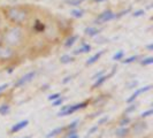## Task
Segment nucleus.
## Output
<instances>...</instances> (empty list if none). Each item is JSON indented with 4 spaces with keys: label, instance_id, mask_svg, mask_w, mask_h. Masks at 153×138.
<instances>
[{
    "label": "nucleus",
    "instance_id": "nucleus-1",
    "mask_svg": "<svg viewBox=\"0 0 153 138\" xmlns=\"http://www.w3.org/2000/svg\"><path fill=\"white\" fill-rule=\"evenodd\" d=\"M5 15L14 25H22L28 22L30 17V9L22 5L8 6L5 8Z\"/></svg>",
    "mask_w": 153,
    "mask_h": 138
},
{
    "label": "nucleus",
    "instance_id": "nucleus-2",
    "mask_svg": "<svg viewBox=\"0 0 153 138\" xmlns=\"http://www.w3.org/2000/svg\"><path fill=\"white\" fill-rule=\"evenodd\" d=\"M23 40V30L21 25H14L12 28H9L6 32L4 33L2 42L6 44L8 47H16V46L21 45Z\"/></svg>",
    "mask_w": 153,
    "mask_h": 138
},
{
    "label": "nucleus",
    "instance_id": "nucleus-3",
    "mask_svg": "<svg viewBox=\"0 0 153 138\" xmlns=\"http://www.w3.org/2000/svg\"><path fill=\"white\" fill-rule=\"evenodd\" d=\"M88 106V102H81V104H76V105H73V106H65V107L61 108V111L58 113V116H66V115H70L73 114L74 112H76L78 109H82V108H85Z\"/></svg>",
    "mask_w": 153,
    "mask_h": 138
},
{
    "label": "nucleus",
    "instance_id": "nucleus-4",
    "mask_svg": "<svg viewBox=\"0 0 153 138\" xmlns=\"http://www.w3.org/2000/svg\"><path fill=\"white\" fill-rule=\"evenodd\" d=\"M115 19V13L112 10V9H106L104 10L102 13H100L99 15L97 16V19L94 20V23L96 24H102V23L109 22L112 20Z\"/></svg>",
    "mask_w": 153,
    "mask_h": 138
},
{
    "label": "nucleus",
    "instance_id": "nucleus-5",
    "mask_svg": "<svg viewBox=\"0 0 153 138\" xmlns=\"http://www.w3.org/2000/svg\"><path fill=\"white\" fill-rule=\"evenodd\" d=\"M35 76H36V73H35V71H30V73L25 74L24 76L21 77V78L15 83V88H20V86H23L24 84H27V83L31 82Z\"/></svg>",
    "mask_w": 153,
    "mask_h": 138
},
{
    "label": "nucleus",
    "instance_id": "nucleus-6",
    "mask_svg": "<svg viewBox=\"0 0 153 138\" xmlns=\"http://www.w3.org/2000/svg\"><path fill=\"white\" fill-rule=\"evenodd\" d=\"M152 89V85H146V86H144V88H142V89H138L137 91L135 92L134 94H131L130 98H128L127 99V102L128 104H130V102H132V101H135V99L137 98L138 96L140 94V93H143V92H146V91H150Z\"/></svg>",
    "mask_w": 153,
    "mask_h": 138
},
{
    "label": "nucleus",
    "instance_id": "nucleus-7",
    "mask_svg": "<svg viewBox=\"0 0 153 138\" xmlns=\"http://www.w3.org/2000/svg\"><path fill=\"white\" fill-rule=\"evenodd\" d=\"M28 124H29V121H28V120H23V121H20L19 123H16V124H14V125L12 127L10 131H12V132H17V131L22 130L23 128H25Z\"/></svg>",
    "mask_w": 153,
    "mask_h": 138
},
{
    "label": "nucleus",
    "instance_id": "nucleus-8",
    "mask_svg": "<svg viewBox=\"0 0 153 138\" xmlns=\"http://www.w3.org/2000/svg\"><path fill=\"white\" fill-rule=\"evenodd\" d=\"M84 32H85V35L89 36V37H94V36L99 35L100 30L97 29V28H94V27H88V28H85Z\"/></svg>",
    "mask_w": 153,
    "mask_h": 138
},
{
    "label": "nucleus",
    "instance_id": "nucleus-9",
    "mask_svg": "<svg viewBox=\"0 0 153 138\" xmlns=\"http://www.w3.org/2000/svg\"><path fill=\"white\" fill-rule=\"evenodd\" d=\"M84 13H85L84 9H82V8H76V9H73V10L70 12V15L73 16V17H75V19H81V17L84 16Z\"/></svg>",
    "mask_w": 153,
    "mask_h": 138
},
{
    "label": "nucleus",
    "instance_id": "nucleus-10",
    "mask_svg": "<svg viewBox=\"0 0 153 138\" xmlns=\"http://www.w3.org/2000/svg\"><path fill=\"white\" fill-rule=\"evenodd\" d=\"M102 53H104V52H102V51H100V52L96 53L94 55H92L91 58H90V59L86 61V65H88V66H90V65H93V63H96V62H97L100 59V56L102 55Z\"/></svg>",
    "mask_w": 153,
    "mask_h": 138
},
{
    "label": "nucleus",
    "instance_id": "nucleus-11",
    "mask_svg": "<svg viewBox=\"0 0 153 138\" xmlns=\"http://www.w3.org/2000/svg\"><path fill=\"white\" fill-rule=\"evenodd\" d=\"M85 0H65V4L68 5V6H71V7H78L81 6Z\"/></svg>",
    "mask_w": 153,
    "mask_h": 138
},
{
    "label": "nucleus",
    "instance_id": "nucleus-12",
    "mask_svg": "<svg viewBox=\"0 0 153 138\" xmlns=\"http://www.w3.org/2000/svg\"><path fill=\"white\" fill-rule=\"evenodd\" d=\"M109 77L108 76H99L97 78V81H96V83L92 85V89H97L98 86H100L101 84H104L106 81H107Z\"/></svg>",
    "mask_w": 153,
    "mask_h": 138
},
{
    "label": "nucleus",
    "instance_id": "nucleus-13",
    "mask_svg": "<svg viewBox=\"0 0 153 138\" xmlns=\"http://www.w3.org/2000/svg\"><path fill=\"white\" fill-rule=\"evenodd\" d=\"M115 134H116V136H117V137L123 138L129 134V129H128V128H126V127H121L120 129H117V130H116Z\"/></svg>",
    "mask_w": 153,
    "mask_h": 138
},
{
    "label": "nucleus",
    "instance_id": "nucleus-14",
    "mask_svg": "<svg viewBox=\"0 0 153 138\" xmlns=\"http://www.w3.org/2000/svg\"><path fill=\"white\" fill-rule=\"evenodd\" d=\"M77 39H78V36H76V35L70 36V37L66 40V43H65V47H71V46L75 44V42H76Z\"/></svg>",
    "mask_w": 153,
    "mask_h": 138
},
{
    "label": "nucleus",
    "instance_id": "nucleus-15",
    "mask_svg": "<svg viewBox=\"0 0 153 138\" xmlns=\"http://www.w3.org/2000/svg\"><path fill=\"white\" fill-rule=\"evenodd\" d=\"M62 131H63V128L62 127H59V128H55L54 130H52L51 132H48L47 135H46V138H52V137H55L56 135H59V134H61Z\"/></svg>",
    "mask_w": 153,
    "mask_h": 138
},
{
    "label": "nucleus",
    "instance_id": "nucleus-16",
    "mask_svg": "<svg viewBox=\"0 0 153 138\" xmlns=\"http://www.w3.org/2000/svg\"><path fill=\"white\" fill-rule=\"evenodd\" d=\"M33 29H35V31H36V32H43V31H44V29H45V25H44L42 22H39V21H36Z\"/></svg>",
    "mask_w": 153,
    "mask_h": 138
},
{
    "label": "nucleus",
    "instance_id": "nucleus-17",
    "mask_svg": "<svg viewBox=\"0 0 153 138\" xmlns=\"http://www.w3.org/2000/svg\"><path fill=\"white\" fill-rule=\"evenodd\" d=\"M60 61L63 65H67V63H70V62L73 61V58L70 55H68V54H65V55H62L61 58H60Z\"/></svg>",
    "mask_w": 153,
    "mask_h": 138
},
{
    "label": "nucleus",
    "instance_id": "nucleus-18",
    "mask_svg": "<svg viewBox=\"0 0 153 138\" xmlns=\"http://www.w3.org/2000/svg\"><path fill=\"white\" fill-rule=\"evenodd\" d=\"M123 56H124V52H123L122 50L121 51H119V52H116V53L113 55V60L115 61H119V60H122Z\"/></svg>",
    "mask_w": 153,
    "mask_h": 138
},
{
    "label": "nucleus",
    "instance_id": "nucleus-19",
    "mask_svg": "<svg viewBox=\"0 0 153 138\" xmlns=\"http://www.w3.org/2000/svg\"><path fill=\"white\" fill-rule=\"evenodd\" d=\"M9 112V106L8 105H1L0 106V115H6Z\"/></svg>",
    "mask_w": 153,
    "mask_h": 138
},
{
    "label": "nucleus",
    "instance_id": "nucleus-20",
    "mask_svg": "<svg viewBox=\"0 0 153 138\" xmlns=\"http://www.w3.org/2000/svg\"><path fill=\"white\" fill-rule=\"evenodd\" d=\"M140 63L143 65V66H149V65H152L153 63V58L152 56H149V58H145L144 60H142Z\"/></svg>",
    "mask_w": 153,
    "mask_h": 138
},
{
    "label": "nucleus",
    "instance_id": "nucleus-21",
    "mask_svg": "<svg viewBox=\"0 0 153 138\" xmlns=\"http://www.w3.org/2000/svg\"><path fill=\"white\" fill-rule=\"evenodd\" d=\"M137 59H138L137 55H132V56H129V58H127L126 60H122V62H123V63H131V62L136 61Z\"/></svg>",
    "mask_w": 153,
    "mask_h": 138
},
{
    "label": "nucleus",
    "instance_id": "nucleus-22",
    "mask_svg": "<svg viewBox=\"0 0 153 138\" xmlns=\"http://www.w3.org/2000/svg\"><path fill=\"white\" fill-rule=\"evenodd\" d=\"M144 14H145V10H144V9H138V10L132 13V16H134V17H139V16L144 15Z\"/></svg>",
    "mask_w": 153,
    "mask_h": 138
},
{
    "label": "nucleus",
    "instance_id": "nucleus-23",
    "mask_svg": "<svg viewBox=\"0 0 153 138\" xmlns=\"http://www.w3.org/2000/svg\"><path fill=\"white\" fill-rule=\"evenodd\" d=\"M90 50H91V46L88 45V44H84V45L81 47L82 53H88V52H90Z\"/></svg>",
    "mask_w": 153,
    "mask_h": 138
},
{
    "label": "nucleus",
    "instance_id": "nucleus-24",
    "mask_svg": "<svg viewBox=\"0 0 153 138\" xmlns=\"http://www.w3.org/2000/svg\"><path fill=\"white\" fill-rule=\"evenodd\" d=\"M130 123V119L129 117H123L122 120L120 121V125L121 127H124V125H127V124H129Z\"/></svg>",
    "mask_w": 153,
    "mask_h": 138
},
{
    "label": "nucleus",
    "instance_id": "nucleus-25",
    "mask_svg": "<svg viewBox=\"0 0 153 138\" xmlns=\"http://www.w3.org/2000/svg\"><path fill=\"white\" fill-rule=\"evenodd\" d=\"M151 115H153V109H149V111H146V112H143L142 114H140V116L144 119V117H147V116H151Z\"/></svg>",
    "mask_w": 153,
    "mask_h": 138
},
{
    "label": "nucleus",
    "instance_id": "nucleus-26",
    "mask_svg": "<svg viewBox=\"0 0 153 138\" xmlns=\"http://www.w3.org/2000/svg\"><path fill=\"white\" fill-rule=\"evenodd\" d=\"M60 97H61V94H60V93H53V94H51V96L48 97V100L53 101V100L58 99V98H60Z\"/></svg>",
    "mask_w": 153,
    "mask_h": 138
},
{
    "label": "nucleus",
    "instance_id": "nucleus-27",
    "mask_svg": "<svg viewBox=\"0 0 153 138\" xmlns=\"http://www.w3.org/2000/svg\"><path fill=\"white\" fill-rule=\"evenodd\" d=\"M53 101H54L53 106H60L62 104V101H63V99H62V98H58V99L53 100Z\"/></svg>",
    "mask_w": 153,
    "mask_h": 138
},
{
    "label": "nucleus",
    "instance_id": "nucleus-28",
    "mask_svg": "<svg viewBox=\"0 0 153 138\" xmlns=\"http://www.w3.org/2000/svg\"><path fill=\"white\" fill-rule=\"evenodd\" d=\"M135 109H136V105H130L129 107L126 109V113H127V114H128V113H131V112H134Z\"/></svg>",
    "mask_w": 153,
    "mask_h": 138
},
{
    "label": "nucleus",
    "instance_id": "nucleus-29",
    "mask_svg": "<svg viewBox=\"0 0 153 138\" xmlns=\"http://www.w3.org/2000/svg\"><path fill=\"white\" fill-rule=\"evenodd\" d=\"M108 121V116H104V117H101L99 121H98V125L99 124H104L105 122H107Z\"/></svg>",
    "mask_w": 153,
    "mask_h": 138
},
{
    "label": "nucleus",
    "instance_id": "nucleus-30",
    "mask_svg": "<svg viewBox=\"0 0 153 138\" xmlns=\"http://www.w3.org/2000/svg\"><path fill=\"white\" fill-rule=\"evenodd\" d=\"M97 130H98V125H94V127H92L91 129L89 130V132H88V134H89V135H92V134H94Z\"/></svg>",
    "mask_w": 153,
    "mask_h": 138
},
{
    "label": "nucleus",
    "instance_id": "nucleus-31",
    "mask_svg": "<svg viewBox=\"0 0 153 138\" xmlns=\"http://www.w3.org/2000/svg\"><path fill=\"white\" fill-rule=\"evenodd\" d=\"M77 123H78V121H74L73 123H70V125H69L68 128L70 129V130H73V129H75L77 127Z\"/></svg>",
    "mask_w": 153,
    "mask_h": 138
},
{
    "label": "nucleus",
    "instance_id": "nucleus-32",
    "mask_svg": "<svg viewBox=\"0 0 153 138\" xmlns=\"http://www.w3.org/2000/svg\"><path fill=\"white\" fill-rule=\"evenodd\" d=\"M68 138H78V135L75 134V131H70V132H69Z\"/></svg>",
    "mask_w": 153,
    "mask_h": 138
},
{
    "label": "nucleus",
    "instance_id": "nucleus-33",
    "mask_svg": "<svg viewBox=\"0 0 153 138\" xmlns=\"http://www.w3.org/2000/svg\"><path fill=\"white\" fill-rule=\"evenodd\" d=\"M7 88H8V84H7V83H6V84H1V85H0V92H2L4 90H6Z\"/></svg>",
    "mask_w": 153,
    "mask_h": 138
},
{
    "label": "nucleus",
    "instance_id": "nucleus-34",
    "mask_svg": "<svg viewBox=\"0 0 153 138\" xmlns=\"http://www.w3.org/2000/svg\"><path fill=\"white\" fill-rule=\"evenodd\" d=\"M70 81H71V77L68 76V77H66V78L62 81V83H63V84H67V83H68V82H70Z\"/></svg>",
    "mask_w": 153,
    "mask_h": 138
},
{
    "label": "nucleus",
    "instance_id": "nucleus-35",
    "mask_svg": "<svg viewBox=\"0 0 153 138\" xmlns=\"http://www.w3.org/2000/svg\"><path fill=\"white\" fill-rule=\"evenodd\" d=\"M102 74H104V71H100V73H97V74H96V75H94V76H93V78H98V77H99V76H101V75H102Z\"/></svg>",
    "mask_w": 153,
    "mask_h": 138
},
{
    "label": "nucleus",
    "instance_id": "nucleus-36",
    "mask_svg": "<svg viewBox=\"0 0 153 138\" xmlns=\"http://www.w3.org/2000/svg\"><path fill=\"white\" fill-rule=\"evenodd\" d=\"M146 48H147L149 51H153V44H149V45L146 46Z\"/></svg>",
    "mask_w": 153,
    "mask_h": 138
},
{
    "label": "nucleus",
    "instance_id": "nucleus-37",
    "mask_svg": "<svg viewBox=\"0 0 153 138\" xmlns=\"http://www.w3.org/2000/svg\"><path fill=\"white\" fill-rule=\"evenodd\" d=\"M96 2H104V1H106V0H94Z\"/></svg>",
    "mask_w": 153,
    "mask_h": 138
},
{
    "label": "nucleus",
    "instance_id": "nucleus-38",
    "mask_svg": "<svg viewBox=\"0 0 153 138\" xmlns=\"http://www.w3.org/2000/svg\"><path fill=\"white\" fill-rule=\"evenodd\" d=\"M0 25H1V16H0Z\"/></svg>",
    "mask_w": 153,
    "mask_h": 138
},
{
    "label": "nucleus",
    "instance_id": "nucleus-39",
    "mask_svg": "<svg viewBox=\"0 0 153 138\" xmlns=\"http://www.w3.org/2000/svg\"><path fill=\"white\" fill-rule=\"evenodd\" d=\"M23 138H30V137H28V136H27V137H23Z\"/></svg>",
    "mask_w": 153,
    "mask_h": 138
}]
</instances>
